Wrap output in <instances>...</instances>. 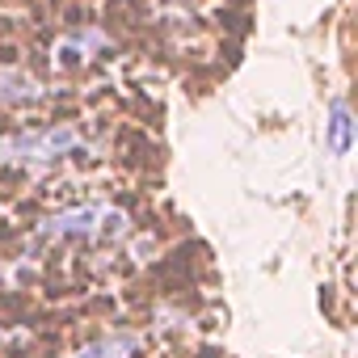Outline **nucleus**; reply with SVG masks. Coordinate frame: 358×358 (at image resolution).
Wrapping results in <instances>:
<instances>
[{"mask_svg":"<svg viewBox=\"0 0 358 358\" xmlns=\"http://www.w3.org/2000/svg\"><path fill=\"white\" fill-rule=\"evenodd\" d=\"M85 143L76 122H43V127H17L9 135H0V164L9 169H51L59 160H68L76 148Z\"/></svg>","mask_w":358,"mask_h":358,"instance_id":"1","label":"nucleus"},{"mask_svg":"<svg viewBox=\"0 0 358 358\" xmlns=\"http://www.w3.org/2000/svg\"><path fill=\"white\" fill-rule=\"evenodd\" d=\"M127 232V215L114 207V203H76V207H64L55 215H47L38 224V236L51 241V245H64V241H110Z\"/></svg>","mask_w":358,"mask_h":358,"instance_id":"2","label":"nucleus"},{"mask_svg":"<svg viewBox=\"0 0 358 358\" xmlns=\"http://www.w3.org/2000/svg\"><path fill=\"white\" fill-rule=\"evenodd\" d=\"M106 47H110V38H106L97 26H80V30L64 34V38L51 47V64H55V68H85V64H93Z\"/></svg>","mask_w":358,"mask_h":358,"instance_id":"3","label":"nucleus"},{"mask_svg":"<svg viewBox=\"0 0 358 358\" xmlns=\"http://www.w3.org/2000/svg\"><path fill=\"white\" fill-rule=\"evenodd\" d=\"M139 350H143V337L135 329H114V333H101V337L76 345L64 358H139Z\"/></svg>","mask_w":358,"mask_h":358,"instance_id":"4","label":"nucleus"},{"mask_svg":"<svg viewBox=\"0 0 358 358\" xmlns=\"http://www.w3.org/2000/svg\"><path fill=\"white\" fill-rule=\"evenodd\" d=\"M0 101L13 106V110H22V106H38V101H47V89H43L34 76L9 68V72H0Z\"/></svg>","mask_w":358,"mask_h":358,"instance_id":"5","label":"nucleus"},{"mask_svg":"<svg viewBox=\"0 0 358 358\" xmlns=\"http://www.w3.org/2000/svg\"><path fill=\"white\" fill-rule=\"evenodd\" d=\"M324 127H329V152H333V156H345L350 143H354V118H350V106H345V101H333Z\"/></svg>","mask_w":358,"mask_h":358,"instance_id":"6","label":"nucleus"}]
</instances>
